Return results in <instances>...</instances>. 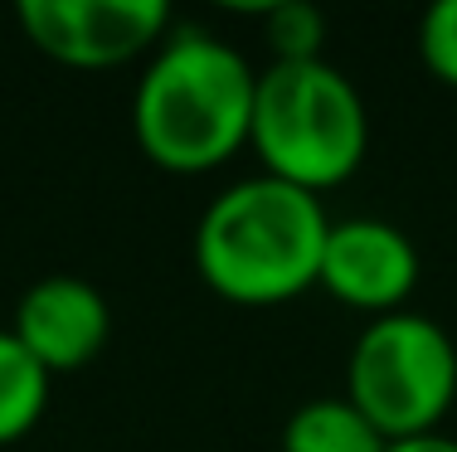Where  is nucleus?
Returning <instances> with one entry per match:
<instances>
[{
    "mask_svg": "<svg viewBox=\"0 0 457 452\" xmlns=\"http://www.w3.org/2000/svg\"><path fill=\"white\" fill-rule=\"evenodd\" d=\"M389 438L345 394L307 399L282 428V452H385Z\"/></svg>",
    "mask_w": 457,
    "mask_h": 452,
    "instance_id": "nucleus-8",
    "label": "nucleus"
},
{
    "mask_svg": "<svg viewBox=\"0 0 457 452\" xmlns=\"http://www.w3.org/2000/svg\"><path fill=\"white\" fill-rule=\"evenodd\" d=\"M49 374L10 331H0V448L25 438L45 418Z\"/></svg>",
    "mask_w": 457,
    "mask_h": 452,
    "instance_id": "nucleus-9",
    "label": "nucleus"
},
{
    "mask_svg": "<svg viewBox=\"0 0 457 452\" xmlns=\"http://www.w3.org/2000/svg\"><path fill=\"white\" fill-rule=\"evenodd\" d=\"M258 73L204 29L161 39L132 98V132L151 166L200 176L248 146Z\"/></svg>",
    "mask_w": 457,
    "mask_h": 452,
    "instance_id": "nucleus-1",
    "label": "nucleus"
},
{
    "mask_svg": "<svg viewBox=\"0 0 457 452\" xmlns=\"http://www.w3.org/2000/svg\"><path fill=\"white\" fill-rule=\"evenodd\" d=\"M351 399L389 443L438 433L457 399V346L423 311H385L355 336L345 365Z\"/></svg>",
    "mask_w": 457,
    "mask_h": 452,
    "instance_id": "nucleus-4",
    "label": "nucleus"
},
{
    "mask_svg": "<svg viewBox=\"0 0 457 452\" xmlns=\"http://www.w3.org/2000/svg\"><path fill=\"white\" fill-rule=\"evenodd\" d=\"M317 283L331 297L385 316V311H399V301L419 283V249L399 224L331 219Z\"/></svg>",
    "mask_w": 457,
    "mask_h": 452,
    "instance_id": "nucleus-6",
    "label": "nucleus"
},
{
    "mask_svg": "<svg viewBox=\"0 0 457 452\" xmlns=\"http://www.w3.org/2000/svg\"><path fill=\"white\" fill-rule=\"evenodd\" d=\"M263 35L273 45L278 63L292 59H321V39H326V15L307 0H282V5L263 10Z\"/></svg>",
    "mask_w": 457,
    "mask_h": 452,
    "instance_id": "nucleus-10",
    "label": "nucleus"
},
{
    "mask_svg": "<svg viewBox=\"0 0 457 452\" xmlns=\"http://www.w3.org/2000/svg\"><path fill=\"white\" fill-rule=\"evenodd\" d=\"M419 53L433 69V78L457 88V0H438L419 20Z\"/></svg>",
    "mask_w": 457,
    "mask_h": 452,
    "instance_id": "nucleus-11",
    "label": "nucleus"
},
{
    "mask_svg": "<svg viewBox=\"0 0 457 452\" xmlns=\"http://www.w3.org/2000/svg\"><path fill=\"white\" fill-rule=\"evenodd\" d=\"M326 234L331 219L321 200L263 170L210 200L195 229V267L220 297L268 307L321 277Z\"/></svg>",
    "mask_w": 457,
    "mask_h": 452,
    "instance_id": "nucleus-2",
    "label": "nucleus"
},
{
    "mask_svg": "<svg viewBox=\"0 0 457 452\" xmlns=\"http://www.w3.org/2000/svg\"><path fill=\"white\" fill-rule=\"evenodd\" d=\"M15 15L29 45L73 69L127 63L170 29L166 0H20Z\"/></svg>",
    "mask_w": 457,
    "mask_h": 452,
    "instance_id": "nucleus-5",
    "label": "nucleus"
},
{
    "mask_svg": "<svg viewBox=\"0 0 457 452\" xmlns=\"http://www.w3.org/2000/svg\"><path fill=\"white\" fill-rule=\"evenodd\" d=\"M385 452H457V438H448V433H423V438H404V443H389Z\"/></svg>",
    "mask_w": 457,
    "mask_h": 452,
    "instance_id": "nucleus-12",
    "label": "nucleus"
},
{
    "mask_svg": "<svg viewBox=\"0 0 457 452\" xmlns=\"http://www.w3.org/2000/svg\"><path fill=\"white\" fill-rule=\"evenodd\" d=\"M248 146L263 156L268 176L317 195L355 176L370 146V117L355 83L336 63L273 59L258 73Z\"/></svg>",
    "mask_w": 457,
    "mask_h": 452,
    "instance_id": "nucleus-3",
    "label": "nucleus"
},
{
    "mask_svg": "<svg viewBox=\"0 0 457 452\" xmlns=\"http://www.w3.org/2000/svg\"><path fill=\"white\" fill-rule=\"evenodd\" d=\"M10 336L45 365V374L79 370V365L97 360V350L112 336V307L83 277L49 273L35 287H25V297L15 301Z\"/></svg>",
    "mask_w": 457,
    "mask_h": 452,
    "instance_id": "nucleus-7",
    "label": "nucleus"
}]
</instances>
